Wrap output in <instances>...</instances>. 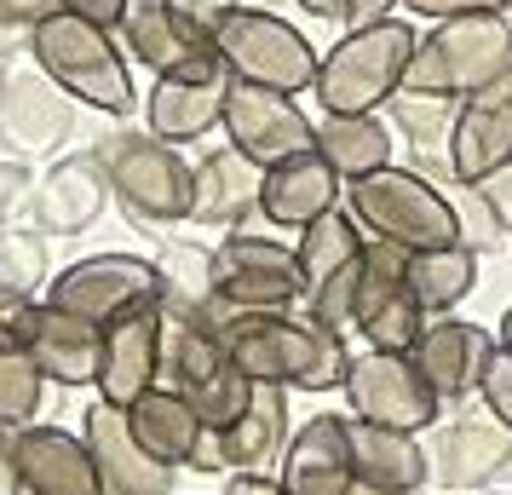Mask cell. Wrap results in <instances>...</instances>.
Masks as SVG:
<instances>
[{"mask_svg":"<svg viewBox=\"0 0 512 495\" xmlns=\"http://www.w3.org/2000/svg\"><path fill=\"white\" fill-rule=\"evenodd\" d=\"M35 190H41V179H35V167H29V162H18V156H6V162H0V231H6V225H18V219H29Z\"/></svg>","mask_w":512,"mask_h":495,"instance_id":"f35d334b","label":"cell"},{"mask_svg":"<svg viewBox=\"0 0 512 495\" xmlns=\"http://www.w3.org/2000/svg\"><path fill=\"white\" fill-rule=\"evenodd\" d=\"M219 340L231 346L236 369L254 386H288V392H340L351 369V346L305 311H259L219 323Z\"/></svg>","mask_w":512,"mask_h":495,"instance_id":"6da1fadb","label":"cell"},{"mask_svg":"<svg viewBox=\"0 0 512 495\" xmlns=\"http://www.w3.org/2000/svg\"><path fill=\"white\" fill-rule=\"evenodd\" d=\"M495 352H501V346H495V334H489L484 323H472V317H432L409 357H415L420 380L432 386V398H438L443 409H461V403L478 398V386H484L489 357Z\"/></svg>","mask_w":512,"mask_h":495,"instance_id":"2e32d148","label":"cell"},{"mask_svg":"<svg viewBox=\"0 0 512 495\" xmlns=\"http://www.w3.org/2000/svg\"><path fill=\"white\" fill-rule=\"evenodd\" d=\"M81 438H87V449H93L98 478H104L110 495H173L179 490V472L162 467V461L133 438L127 409H116V403H87Z\"/></svg>","mask_w":512,"mask_h":495,"instance_id":"7402d4cb","label":"cell"},{"mask_svg":"<svg viewBox=\"0 0 512 495\" xmlns=\"http://www.w3.org/2000/svg\"><path fill=\"white\" fill-rule=\"evenodd\" d=\"M70 127H75V98L35 58L24 70H6V87H0V144L18 162H41L52 150H64Z\"/></svg>","mask_w":512,"mask_h":495,"instance_id":"5bb4252c","label":"cell"},{"mask_svg":"<svg viewBox=\"0 0 512 495\" xmlns=\"http://www.w3.org/2000/svg\"><path fill=\"white\" fill-rule=\"evenodd\" d=\"M219 127H225V144L259 167H277L288 156L317 150V121L300 110V98L236 81V75H231V93H225V121Z\"/></svg>","mask_w":512,"mask_h":495,"instance_id":"4fadbf2b","label":"cell"},{"mask_svg":"<svg viewBox=\"0 0 512 495\" xmlns=\"http://www.w3.org/2000/svg\"><path fill=\"white\" fill-rule=\"evenodd\" d=\"M346 495H397V490H374V484H351Z\"/></svg>","mask_w":512,"mask_h":495,"instance_id":"681fc988","label":"cell"},{"mask_svg":"<svg viewBox=\"0 0 512 495\" xmlns=\"http://www.w3.org/2000/svg\"><path fill=\"white\" fill-rule=\"evenodd\" d=\"M58 12H75V18H87L98 29H121L127 24V12H133V0H52Z\"/></svg>","mask_w":512,"mask_h":495,"instance_id":"b9f144b4","label":"cell"},{"mask_svg":"<svg viewBox=\"0 0 512 495\" xmlns=\"http://www.w3.org/2000/svg\"><path fill=\"white\" fill-rule=\"evenodd\" d=\"M127 426H133V438H139L162 467L185 472L196 461V449H202V415L190 409L185 392H173V386H150L139 403H127Z\"/></svg>","mask_w":512,"mask_h":495,"instance_id":"f1b7e54d","label":"cell"},{"mask_svg":"<svg viewBox=\"0 0 512 495\" xmlns=\"http://www.w3.org/2000/svg\"><path fill=\"white\" fill-rule=\"evenodd\" d=\"M213 47H219V64L236 75V81H254V87H271V93L300 98L317 87V70H323V52L311 47V35L300 24H288L265 6H236L225 24L213 29Z\"/></svg>","mask_w":512,"mask_h":495,"instance_id":"ba28073f","label":"cell"},{"mask_svg":"<svg viewBox=\"0 0 512 495\" xmlns=\"http://www.w3.org/2000/svg\"><path fill=\"white\" fill-rule=\"evenodd\" d=\"M162 386L185 392L190 409L202 415L208 432H225L248 415L254 380L236 369L231 346L219 340L213 323H167V352H162Z\"/></svg>","mask_w":512,"mask_h":495,"instance_id":"9c48e42d","label":"cell"},{"mask_svg":"<svg viewBox=\"0 0 512 495\" xmlns=\"http://www.w3.org/2000/svg\"><path fill=\"white\" fill-rule=\"evenodd\" d=\"M449 167L461 185H489L512 167V70L461 98V121L449 133Z\"/></svg>","mask_w":512,"mask_h":495,"instance_id":"ffe728a7","label":"cell"},{"mask_svg":"<svg viewBox=\"0 0 512 495\" xmlns=\"http://www.w3.org/2000/svg\"><path fill=\"white\" fill-rule=\"evenodd\" d=\"M346 213L363 225V236L392 242L403 254H426V248H449L455 242V208L432 179H420L409 167H386L346 185Z\"/></svg>","mask_w":512,"mask_h":495,"instance_id":"8992f818","label":"cell"},{"mask_svg":"<svg viewBox=\"0 0 512 495\" xmlns=\"http://www.w3.org/2000/svg\"><path fill=\"white\" fill-rule=\"evenodd\" d=\"M363 248H369V236H363V225H357L346 208H334V213H323L317 225H305L300 242H294L300 271H305V294H317V288L340 283L346 271H357Z\"/></svg>","mask_w":512,"mask_h":495,"instance_id":"d6a6232c","label":"cell"},{"mask_svg":"<svg viewBox=\"0 0 512 495\" xmlns=\"http://www.w3.org/2000/svg\"><path fill=\"white\" fill-rule=\"evenodd\" d=\"M12 329H18V340L29 346V357L41 363V375L52 386H98V357H104L98 323L52 306V300H29V306H18Z\"/></svg>","mask_w":512,"mask_h":495,"instance_id":"e0dca14e","label":"cell"},{"mask_svg":"<svg viewBox=\"0 0 512 495\" xmlns=\"http://www.w3.org/2000/svg\"><path fill=\"white\" fill-rule=\"evenodd\" d=\"M121 47L133 64L156 75H202V70H219V47H213L208 29H196L190 18H179L167 0H133L127 24L116 29Z\"/></svg>","mask_w":512,"mask_h":495,"instance_id":"d6986e66","label":"cell"},{"mask_svg":"<svg viewBox=\"0 0 512 495\" xmlns=\"http://www.w3.org/2000/svg\"><path fill=\"white\" fill-rule=\"evenodd\" d=\"M225 93H231V70H202V75H162L150 98H144V133L167 144H196L225 121Z\"/></svg>","mask_w":512,"mask_h":495,"instance_id":"d4e9b609","label":"cell"},{"mask_svg":"<svg viewBox=\"0 0 512 495\" xmlns=\"http://www.w3.org/2000/svg\"><path fill=\"white\" fill-rule=\"evenodd\" d=\"M167 6H173L179 18H190L196 29H208V35H213V29H219L236 6H242V0H167Z\"/></svg>","mask_w":512,"mask_h":495,"instance_id":"7bdbcfd3","label":"cell"},{"mask_svg":"<svg viewBox=\"0 0 512 495\" xmlns=\"http://www.w3.org/2000/svg\"><path fill=\"white\" fill-rule=\"evenodd\" d=\"M0 495H24V478H18V449H12V426H0Z\"/></svg>","mask_w":512,"mask_h":495,"instance_id":"bcb514c9","label":"cell"},{"mask_svg":"<svg viewBox=\"0 0 512 495\" xmlns=\"http://www.w3.org/2000/svg\"><path fill=\"white\" fill-rule=\"evenodd\" d=\"M443 196H449V208H455V242H461V248H472L478 260L495 254V248H507L512 231H507V219H501V208L489 202L484 185H461V179H455Z\"/></svg>","mask_w":512,"mask_h":495,"instance_id":"74e56055","label":"cell"},{"mask_svg":"<svg viewBox=\"0 0 512 495\" xmlns=\"http://www.w3.org/2000/svg\"><path fill=\"white\" fill-rule=\"evenodd\" d=\"M386 121L409 139V150H449V133L461 121V98H443V93H403L386 104Z\"/></svg>","mask_w":512,"mask_h":495,"instance_id":"8d00e7d4","label":"cell"},{"mask_svg":"<svg viewBox=\"0 0 512 495\" xmlns=\"http://www.w3.org/2000/svg\"><path fill=\"white\" fill-rule=\"evenodd\" d=\"M305 18H323V24H340L346 18V0H294Z\"/></svg>","mask_w":512,"mask_h":495,"instance_id":"7dc6e473","label":"cell"},{"mask_svg":"<svg viewBox=\"0 0 512 495\" xmlns=\"http://www.w3.org/2000/svg\"><path fill=\"white\" fill-rule=\"evenodd\" d=\"M346 208V179L328 167L323 150H305V156H288V162L265 167V185H259V219L271 231H294L317 225L323 213Z\"/></svg>","mask_w":512,"mask_h":495,"instance_id":"603a6c76","label":"cell"},{"mask_svg":"<svg viewBox=\"0 0 512 495\" xmlns=\"http://www.w3.org/2000/svg\"><path fill=\"white\" fill-rule=\"evenodd\" d=\"M41 300L110 329L127 311L162 306V277H156V260H139V254H87V260L64 265Z\"/></svg>","mask_w":512,"mask_h":495,"instance_id":"8fae6325","label":"cell"},{"mask_svg":"<svg viewBox=\"0 0 512 495\" xmlns=\"http://www.w3.org/2000/svg\"><path fill=\"white\" fill-rule=\"evenodd\" d=\"M415 52H420L415 18H386V24L346 29L323 52V70H317V87H311L317 110L323 116H386V104L409 81Z\"/></svg>","mask_w":512,"mask_h":495,"instance_id":"3957f363","label":"cell"},{"mask_svg":"<svg viewBox=\"0 0 512 495\" xmlns=\"http://www.w3.org/2000/svg\"><path fill=\"white\" fill-rule=\"evenodd\" d=\"M156 277L167 323H213V248L167 236L156 248Z\"/></svg>","mask_w":512,"mask_h":495,"instance_id":"4dcf8cb0","label":"cell"},{"mask_svg":"<svg viewBox=\"0 0 512 495\" xmlns=\"http://www.w3.org/2000/svg\"><path fill=\"white\" fill-rule=\"evenodd\" d=\"M397 12H403V0H346V18H340V24L363 29V24H386Z\"/></svg>","mask_w":512,"mask_h":495,"instance_id":"ee69618b","label":"cell"},{"mask_svg":"<svg viewBox=\"0 0 512 495\" xmlns=\"http://www.w3.org/2000/svg\"><path fill=\"white\" fill-rule=\"evenodd\" d=\"M507 70H512V18L507 12H478V18H449V24L420 29V52L403 87L409 93L472 98Z\"/></svg>","mask_w":512,"mask_h":495,"instance_id":"5b68a950","label":"cell"},{"mask_svg":"<svg viewBox=\"0 0 512 495\" xmlns=\"http://www.w3.org/2000/svg\"><path fill=\"white\" fill-rule=\"evenodd\" d=\"M225 495H288V484H282L277 472H231Z\"/></svg>","mask_w":512,"mask_h":495,"instance_id":"f6af8a7d","label":"cell"},{"mask_svg":"<svg viewBox=\"0 0 512 495\" xmlns=\"http://www.w3.org/2000/svg\"><path fill=\"white\" fill-rule=\"evenodd\" d=\"M305 271L300 254L259 231H231L213 248V329L259 311H300Z\"/></svg>","mask_w":512,"mask_h":495,"instance_id":"52a82bcc","label":"cell"},{"mask_svg":"<svg viewBox=\"0 0 512 495\" xmlns=\"http://www.w3.org/2000/svg\"><path fill=\"white\" fill-rule=\"evenodd\" d=\"M409 288H415V300L426 306V317H449L478 288V254L461 248V242L409 254Z\"/></svg>","mask_w":512,"mask_h":495,"instance_id":"836d02e7","label":"cell"},{"mask_svg":"<svg viewBox=\"0 0 512 495\" xmlns=\"http://www.w3.org/2000/svg\"><path fill=\"white\" fill-rule=\"evenodd\" d=\"M98 162L110 173L116 208L139 231H173V225L190 219L196 162H185L179 144L156 139V133H110V139L98 144Z\"/></svg>","mask_w":512,"mask_h":495,"instance_id":"277c9868","label":"cell"},{"mask_svg":"<svg viewBox=\"0 0 512 495\" xmlns=\"http://www.w3.org/2000/svg\"><path fill=\"white\" fill-rule=\"evenodd\" d=\"M403 12L420 18V24H449V18H478V12H507L512 0H403Z\"/></svg>","mask_w":512,"mask_h":495,"instance_id":"ab89813d","label":"cell"},{"mask_svg":"<svg viewBox=\"0 0 512 495\" xmlns=\"http://www.w3.org/2000/svg\"><path fill=\"white\" fill-rule=\"evenodd\" d=\"M12 449H18V478H24V495H110L104 478H98V461L87 438H75L64 426H18L12 432Z\"/></svg>","mask_w":512,"mask_h":495,"instance_id":"cb8c5ba5","label":"cell"},{"mask_svg":"<svg viewBox=\"0 0 512 495\" xmlns=\"http://www.w3.org/2000/svg\"><path fill=\"white\" fill-rule=\"evenodd\" d=\"M110 173L98 162V150H75L64 162H52L41 173V190H35V208H29V231L41 236H81L93 231L104 208H110Z\"/></svg>","mask_w":512,"mask_h":495,"instance_id":"44dd1931","label":"cell"},{"mask_svg":"<svg viewBox=\"0 0 512 495\" xmlns=\"http://www.w3.org/2000/svg\"><path fill=\"white\" fill-rule=\"evenodd\" d=\"M432 455V484L455 495H484L512 472V426L495 415H461V421H438L426 438Z\"/></svg>","mask_w":512,"mask_h":495,"instance_id":"9a60e30c","label":"cell"},{"mask_svg":"<svg viewBox=\"0 0 512 495\" xmlns=\"http://www.w3.org/2000/svg\"><path fill=\"white\" fill-rule=\"evenodd\" d=\"M340 392L351 403V421L397 426V432H432L443 421V403L420 380L415 357H403V352H374V346L351 352V369H346Z\"/></svg>","mask_w":512,"mask_h":495,"instance_id":"30bf717a","label":"cell"},{"mask_svg":"<svg viewBox=\"0 0 512 495\" xmlns=\"http://www.w3.org/2000/svg\"><path fill=\"white\" fill-rule=\"evenodd\" d=\"M277 478L288 495H346L357 484L351 472V415H311V421L288 438Z\"/></svg>","mask_w":512,"mask_h":495,"instance_id":"484cf974","label":"cell"},{"mask_svg":"<svg viewBox=\"0 0 512 495\" xmlns=\"http://www.w3.org/2000/svg\"><path fill=\"white\" fill-rule=\"evenodd\" d=\"M24 47L81 110H98V116H116V121L139 110L133 64H127V47L116 41V29H98L87 18H75V12L47 6Z\"/></svg>","mask_w":512,"mask_h":495,"instance_id":"7a4b0ae2","label":"cell"},{"mask_svg":"<svg viewBox=\"0 0 512 495\" xmlns=\"http://www.w3.org/2000/svg\"><path fill=\"white\" fill-rule=\"evenodd\" d=\"M495 346H501V352L512 357V306L501 311V329H495Z\"/></svg>","mask_w":512,"mask_h":495,"instance_id":"c3c4849f","label":"cell"},{"mask_svg":"<svg viewBox=\"0 0 512 495\" xmlns=\"http://www.w3.org/2000/svg\"><path fill=\"white\" fill-rule=\"evenodd\" d=\"M162 352H167V317L162 306H139L104 329V357H98V403H139L150 386H162Z\"/></svg>","mask_w":512,"mask_h":495,"instance_id":"ac0fdd59","label":"cell"},{"mask_svg":"<svg viewBox=\"0 0 512 495\" xmlns=\"http://www.w3.org/2000/svg\"><path fill=\"white\" fill-rule=\"evenodd\" d=\"M52 380L41 375V363L29 357V346L18 340L12 323H0V426H35L41 403H47Z\"/></svg>","mask_w":512,"mask_h":495,"instance_id":"e575fe53","label":"cell"},{"mask_svg":"<svg viewBox=\"0 0 512 495\" xmlns=\"http://www.w3.org/2000/svg\"><path fill=\"white\" fill-rule=\"evenodd\" d=\"M351 472H357V484H374V490L420 495L432 484V455L420 444V432L351 421Z\"/></svg>","mask_w":512,"mask_h":495,"instance_id":"83f0119b","label":"cell"},{"mask_svg":"<svg viewBox=\"0 0 512 495\" xmlns=\"http://www.w3.org/2000/svg\"><path fill=\"white\" fill-rule=\"evenodd\" d=\"M426 306L409 288V254L392 242H374L363 248V277H357V340L374 352H415L420 334H426Z\"/></svg>","mask_w":512,"mask_h":495,"instance_id":"7c38bea8","label":"cell"},{"mask_svg":"<svg viewBox=\"0 0 512 495\" xmlns=\"http://www.w3.org/2000/svg\"><path fill=\"white\" fill-rule=\"evenodd\" d=\"M288 438H294V426H288V386H259L254 403H248V415L219 432L225 472H271V467H282Z\"/></svg>","mask_w":512,"mask_h":495,"instance_id":"f546056e","label":"cell"},{"mask_svg":"<svg viewBox=\"0 0 512 495\" xmlns=\"http://www.w3.org/2000/svg\"><path fill=\"white\" fill-rule=\"evenodd\" d=\"M259 185H265V167L248 162L242 150L219 144L196 162V202H190V225H208V231H242L248 219H259Z\"/></svg>","mask_w":512,"mask_h":495,"instance_id":"4316f807","label":"cell"},{"mask_svg":"<svg viewBox=\"0 0 512 495\" xmlns=\"http://www.w3.org/2000/svg\"><path fill=\"white\" fill-rule=\"evenodd\" d=\"M478 403H484V415L512 426V357L507 352L489 357V375H484V386H478Z\"/></svg>","mask_w":512,"mask_h":495,"instance_id":"60d3db41","label":"cell"},{"mask_svg":"<svg viewBox=\"0 0 512 495\" xmlns=\"http://www.w3.org/2000/svg\"><path fill=\"white\" fill-rule=\"evenodd\" d=\"M317 150L328 156V167L346 185H357V179L392 167V121L386 116H317Z\"/></svg>","mask_w":512,"mask_h":495,"instance_id":"1f68e13d","label":"cell"},{"mask_svg":"<svg viewBox=\"0 0 512 495\" xmlns=\"http://www.w3.org/2000/svg\"><path fill=\"white\" fill-rule=\"evenodd\" d=\"M0 87H6V64H0Z\"/></svg>","mask_w":512,"mask_h":495,"instance_id":"f907efd6","label":"cell"},{"mask_svg":"<svg viewBox=\"0 0 512 495\" xmlns=\"http://www.w3.org/2000/svg\"><path fill=\"white\" fill-rule=\"evenodd\" d=\"M52 254L47 236L29 231V225H6L0 231V306H29L41 300V288L52 283Z\"/></svg>","mask_w":512,"mask_h":495,"instance_id":"d590c367","label":"cell"}]
</instances>
